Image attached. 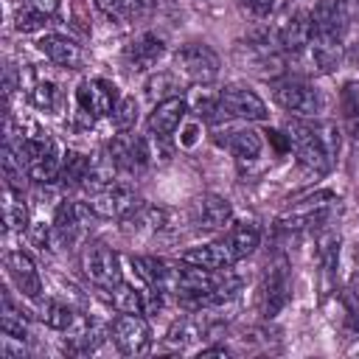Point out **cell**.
<instances>
[{
  "instance_id": "obj_10",
  "label": "cell",
  "mask_w": 359,
  "mask_h": 359,
  "mask_svg": "<svg viewBox=\"0 0 359 359\" xmlns=\"http://www.w3.org/2000/svg\"><path fill=\"white\" fill-rule=\"evenodd\" d=\"M137 202L140 199L135 196V188L126 185V182H115V185H109L98 194H90V199H87L93 213L101 216V219H123Z\"/></svg>"
},
{
  "instance_id": "obj_5",
  "label": "cell",
  "mask_w": 359,
  "mask_h": 359,
  "mask_svg": "<svg viewBox=\"0 0 359 359\" xmlns=\"http://www.w3.org/2000/svg\"><path fill=\"white\" fill-rule=\"evenodd\" d=\"M81 269H84V278H87L93 286L104 289V292L115 289V286L123 280L118 255H115L109 247H104V244H90V247L84 250V255H81Z\"/></svg>"
},
{
  "instance_id": "obj_8",
  "label": "cell",
  "mask_w": 359,
  "mask_h": 359,
  "mask_svg": "<svg viewBox=\"0 0 359 359\" xmlns=\"http://www.w3.org/2000/svg\"><path fill=\"white\" fill-rule=\"evenodd\" d=\"M289 294H292L289 261L283 255H278V258H272L266 264V272H264V286H261V309H264V317H275L289 303Z\"/></svg>"
},
{
  "instance_id": "obj_30",
  "label": "cell",
  "mask_w": 359,
  "mask_h": 359,
  "mask_svg": "<svg viewBox=\"0 0 359 359\" xmlns=\"http://www.w3.org/2000/svg\"><path fill=\"white\" fill-rule=\"evenodd\" d=\"M31 104L42 112H56L62 107V90L53 81H36L31 90Z\"/></svg>"
},
{
  "instance_id": "obj_4",
  "label": "cell",
  "mask_w": 359,
  "mask_h": 359,
  "mask_svg": "<svg viewBox=\"0 0 359 359\" xmlns=\"http://www.w3.org/2000/svg\"><path fill=\"white\" fill-rule=\"evenodd\" d=\"M272 98L278 107H283L292 115H317L323 109L320 93L311 84H306L303 79H275Z\"/></svg>"
},
{
  "instance_id": "obj_40",
  "label": "cell",
  "mask_w": 359,
  "mask_h": 359,
  "mask_svg": "<svg viewBox=\"0 0 359 359\" xmlns=\"http://www.w3.org/2000/svg\"><path fill=\"white\" fill-rule=\"evenodd\" d=\"M345 6H348L351 11H356V14H359V0H345Z\"/></svg>"
},
{
  "instance_id": "obj_3",
  "label": "cell",
  "mask_w": 359,
  "mask_h": 359,
  "mask_svg": "<svg viewBox=\"0 0 359 359\" xmlns=\"http://www.w3.org/2000/svg\"><path fill=\"white\" fill-rule=\"evenodd\" d=\"M107 157L118 165V171H135L137 174L154 163V149H151V140L143 135L118 132L107 146Z\"/></svg>"
},
{
  "instance_id": "obj_13",
  "label": "cell",
  "mask_w": 359,
  "mask_h": 359,
  "mask_svg": "<svg viewBox=\"0 0 359 359\" xmlns=\"http://www.w3.org/2000/svg\"><path fill=\"white\" fill-rule=\"evenodd\" d=\"M6 272H8V278H11V283L17 286L20 294L39 300V294H42V278H39L36 264H34V258L28 252L11 250L6 255Z\"/></svg>"
},
{
  "instance_id": "obj_6",
  "label": "cell",
  "mask_w": 359,
  "mask_h": 359,
  "mask_svg": "<svg viewBox=\"0 0 359 359\" xmlns=\"http://www.w3.org/2000/svg\"><path fill=\"white\" fill-rule=\"evenodd\" d=\"M93 219H95V213H93V208L87 202H67L65 199L56 208V216H53V224L50 227H53L56 241L65 244V247H70V244H76V241H81L87 236Z\"/></svg>"
},
{
  "instance_id": "obj_29",
  "label": "cell",
  "mask_w": 359,
  "mask_h": 359,
  "mask_svg": "<svg viewBox=\"0 0 359 359\" xmlns=\"http://www.w3.org/2000/svg\"><path fill=\"white\" fill-rule=\"evenodd\" d=\"M104 337H107V328L93 325V328L81 331L79 337H73L70 342H65V353H70V356H87V353H93L104 342Z\"/></svg>"
},
{
  "instance_id": "obj_16",
  "label": "cell",
  "mask_w": 359,
  "mask_h": 359,
  "mask_svg": "<svg viewBox=\"0 0 359 359\" xmlns=\"http://www.w3.org/2000/svg\"><path fill=\"white\" fill-rule=\"evenodd\" d=\"M188 115V101L185 98H180V95H174V98H165V101H157L154 104V109L149 112V132L154 135V137H168L180 123H182V118Z\"/></svg>"
},
{
  "instance_id": "obj_27",
  "label": "cell",
  "mask_w": 359,
  "mask_h": 359,
  "mask_svg": "<svg viewBox=\"0 0 359 359\" xmlns=\"http://www.w3.org/2000/svg\"><path fill=\"white\" fill-rule=\"evenodd\" d=\"M0 331L6 337H14V339H25L28 337V323L22 317L20 309H14L11 297L3 294V311H0Z\"/></svg>"
},
{
  "instance_id": "obj_32",
  "label": "cell",
  "mask_w": 359,
  "mask_h": 359,
  "mask_svg": "<svg viewBox=\"0 0 359 359\" xmlns=\"http://www.w3.org/2000/svg\"><path fill=\"white\" fill-rule=\"evenodd\" d=\"M109 118H112L115 132H132L135 123H137V98H135V95L121 98L118 107H115V112H112Z\"/></svg>"
},
{
  "instance_id": "obj_22",
  "label": "cell",
  "mask_w": 359,
  "mask_h": 359,
  "mask_svg": "<svg viewBox=\"0 0 359 359\" xmlns=\"http://www.w3.org/2000/svg\"><path fill=\"white\" fill-rule=\"evenodd\" d=\"M258 241H261V227H258L255 222H241V224H236V227L227 233V238H224V244L230 247V252H233L236 261L247 258V255L258 247Z\"/></svg>"
},
{
  "instance_id": "obj_12",
  "label": "cell",
  "mask_w": 359,
  "mask_h": 359,
  "mask_svg": "<svg viewBox=\"0 0 359 359\" xmlns=\"http://www.w3.org/2000/svg\"><path fill=\"white\" fill-rule=\"evenodd\" d=\"M222 107L230 118H241V121H264L266 118V104L241 84H227L224 90H219Z\"/></svg>"
},
{
  "instance_id": "obj_18",
  "label": "cell",
  "mask_w": 359,
  "mask_h": 359,
  "mask_svg": "<svg viewBox=\"0 0 359 359\" xmlns=\"http://www.w3.org/2000/svg\"><path fill=\"white\" fill-rule=\"evenodd\" d=\"M180 261L191 264V266H202V269H230L236 264V258H233V252L224 241L188 247L185 252H180Z\"/></svg>"
},
{
  "instance_id": "obj_11",
  "label": "cell",
  "mask_w": 359,
  "mask_h": 359,
  "mask_svg": "<svg viewBox=\"0 0 359 359\" xmlns=\"http://www.w3.org/2000/svg\"><path fill=\"white\" fill-rule=\"evenodd\" d=\"M275 36H278L280 50H289V53H300V50H306L309 42H311V36H314V20H311V11H309V8H294L292 14H286L283 22L278 25Z\"/></svg>"
},
{
  "instance_id": "obj_15",
  "label": "cell",
  "mask_w": 359,
  "mask_h": 359,
  "mask_svg": "<svg viewBox=\"0 0 359 359\" xmlns=\"http://www.w3.org/2000/svg\"><path fill=\"white\" fill-rule=\"evenodd\" d=\"M194 224L199 230H224L233 219V208L224 196H216V194H205L194 202Z\"/></svg>"
},
{
  "instance_id": "obj_14",
  "label": "cell",
  "mask_w": 359,
  "mask_h": 359,
  "mask_svg": "<svg viewBox=\"0 0 359 359\" xmlns=\"http://www.w3.org/2000/svg\"><path fill=\"white\" fill-rule=\"evenodd\" d=\"M163 53H165V42H163L157 34L146 31V34L135 36V39L126 45L123 59H126V65H129L135 73H146V70H151V67L160 62Z\"/></svg>"
},
{
  "instance_id": "obj_28",
  "label": "cell",
  "mask_w": 359,
  "mask_h": 359,
  "mask_svg": "<svg viewBox=\"0 0 359 359\" xmlns=\"http://www.w3.org/2000/svg\"><path fill=\"white\" fill-rule=\"evenodd\" d=\"M48 22H50V14L39 11L36 6H31V3H25V0H22V6L14 11V28H17V31H22V34L42 31Z\"/></svg>"
},
{
  "instance_id": "obj_21",
  "label": "cell",
  "mask_w": 359,
  "mask_h": 359,
  "mask_svg": "<svg viewBox=\"0 0 359 359\" xmlns=\"http://www.w3.org/2000/svg\"><path fill=\"white\" fill-rule=\"evenodd\" d=\"M309 56L320 73H331L342 62V39L331 34H314L309 42Z\"/></svg>"
},
{
  "instance_id": "obj_20",
  "label": "cell",
  "mask_w": 359,
  "mask_h": 359,
  "mask_svg": "<svg viewBox=\"0 0 359 359\" xmlns=\"http://www.w3.org/2000/svg\"><path fill=\"white\" fill-rule=\"evenodd\" d=\"M121 222H123V233H129V236H151L165 227V210L137 202Z\"/></svg>"
},
{
  "instance_id": "obj_37",
  "label": "cell",
  "mask_w": 359,
  "mask_h": 359,
  "mask_svg": "<svg viewBox=\"0 0 359 359\" xmlns=\"http://www.w3.org/2000/svg\"><path fill=\"white\" fill-rule=\"evenodd\" d=\"M50 230H53V227H48L45 222H34V224L28 227V236H31V241H34L39 250H45V247H48V238H50Z\"/></svg>"
},
{
  "instance_id": "obj_17",
  "label": "cell",
  "mask_w": 359,
  "mask_h": 359,
  "mask_svg": "<svg viewBox=\"0 0 359 359\" xmlns=\"http://www.w3.org/2000/svg\"><path fill=\"white\" fill-rule=\"evenodd\" d=\"M36 48H39L53 65L67 67V70H76V67H81V62H84L81 45H76L73 39H67V36H62V34H45V36L36 42Z\"/></svg>"
},
{
  "instance_id": "obj_38",
  "label": "cell",
  "mask_w": 359,
  "mask_h": 359,
  "mask_svg": "<svg viewBox=\"0 0 359 359\" xmlns=\"http://www.w3.org/2000/svg\"><path fill=\"white\" fill-rule=\"evenodd\" d=\"M25 3H31V6H36L39 11H45V14H56V6H59V0H25Z\"/></svg>"
},
{
  "instance_id": "obj_36",
  "label": "cell",
  "mask_w": 359,
  "mask_h": 359,
  "mask_svg": "<svg viewBox=\"0 0 359 359\" xmlns=\"http://www.w3.org/2000/svg\"><path fill=\"white\" fill-rule=\"evenodd\" d=\"M241 3V8L250 14V17H255V20H269L272 14H275V0H238Z\"/></svg>"
},
{
  "instance_id": "obj_33",
  "label": "cell",
  "mask_w": 359,
  "mask_h": 359,
  "mask_svg": "<svg viewBox=\"0 0 359 359\" xmlns=\"http://www.w3.org/2000/svg\"><path fill=\"white\" fill-rule=\"evenodd\" d=\"M317 258L325 272H331L337 266V258H339V236L337 233H323L317 238Z\"/></svg>"
},
{
  "instance_id": "obj_31",
  "label": "cell",
  "mask_w": 359,
  "mask_h": 359,
  "mask_svg": "<svg viewBox=\"0 0 359 359\" xmlns=\"http://www.w3.org/2000/svg\"><path fill=\"white\" fill-rule=\"evenodd\" d=\"M177 90H180V81H177L174 73H154V76H149V81H146V95H149L151 101L174 98Z\"/></svg>"
},
{
  "instance_id": "obj_39",
  "label": "cell",
  "mask_w": 359,
  "mask_h": 359,
  "mask_svg": "<svg viewBox=\"0 0 359 359\" xmlns=\"http://www.w3.org/2000/svg\"><path fill=\"white\" fill-rule=\"evenodd\" d=\"M123 3L129 6V11H132V14H137V11H143V8H146V3H149V0H123Z\"/></svg>"
},
{
  "instance_id": "obj_23",
  "label": "cell",
  "mask_w": 359,
  "mask_h": 359,
  "mask_svg": "<svg viewBox=\"0 0 359 359\" xmlns=\"http://www.w3.org/2000/svg\"><path fill=\"white\" fill-rule=\"evenodd\" d=\"M109 300H112V309L121 314H143L146 311V292H140L123 280L115 289H109Z\"/></svg>"
},
{
  "instance_id": "obj_35",
  "label": "cell",
  "mask_w": 359,
  "mask_h": 359,
  "mask_svg": "<svg viewBox=\"0 0 359 359\" xmlns=\"http://www.w3.org/2000/svg\"><path fill=\"white\" fill-rule=\"evenodd\" d=\"M95 3V8H98V14H104L109 22H115V25H123L129 17H132V11H129V6L123 3V0H93Z\"/></svg>"
},
{
  "instance_id": "obj_24",
  "label": "cell",
  "mask_w": 359,
  "mask_h": 359,
  "mask_svg": "<svg viewBox=\"0 0 359 359\" xmlns=\"http://www.w3.org/2000/svg\"><path fill=\"white\" fill-rule=\"evenodd\" d=\"M39 320H42L48 328H53V331H67V328H73L76 314H73L70 306L45 297V300H39Z\"/></svg>"
},
{
  "instance_id": "obj_1",
  "label": "cell",
  "mask_w": 359,
  "mask_h": 359,
  "mask_svg": "<svg viewBox=\"0 0 359 359\" xmlns=\"http://www.w3.org/2000/svg\"><path fill=\"white\" fill-rule=\"evenodd\" d=\"M289 143L309 171H328L339 154V129L331 121H289L286 123Z\"/></svg>"
},
{
  "instance_id": "obj_26",
  "label": "cell",
  "mask_w": 359,
  "mask_h": 359,
  "mask_svg": "<svg viewBox=\"0 0 359 359\" xmlns=\"http://www.w3.org/2000/svg\"><path fill=\"white\" fill-rule=\"evenodd\" d=\"M3 216H6V227L8 230H25L28 227V208L22 202V191L6 185V194H3Z\"/></svg>"
},
{
  "instance_id": "obj_25",
  "label": "cell",
  "mask_w": 359,
  "mask_h": 359,
  "mask_svg": "<svg viewBox=\"0 0 359 359\" xmlns=\"http://www.w3.org/2000/svg\"><path fill=\"white\" fill-rule=\"evenodd\" d=\"M90 165H93V160L87 157V154H81V151H67L65 154V163H62V171H59V185H65V188H73V185H81L84 182V177H87V171H90Z\"/></svg>"
},
{
  "instance_id": "obj_9",
  "label": "cell",
  "mask_w": 359,
  "mask_h": 359,
  "mask_svg": "<svg viewBox=\"0 0 359 359\" xmlns=\"http://www.w3.org/2000/svg\"><path fill=\"white\" fill-rule=\"evenodd\" d=\"M121 95H118V87L107 79H90V81H81L79 90H76V104L81 112L93 115V118H107L115 112Z\"/></svg>"
},
{
  "instance_id": "obj_2",
  "label": "cell",
  "mask_w": 359,
  "mask_h": 359,
  "mask_svg": "<svg viewBox=\"0 0 359 359\" xmlns=\"http://www.w3.org/2000/svg\"><path fill=\"white\" fill-rule=\"evenodd\" d=\"M174 70L194 81V84H210L219 76V56L210 45L205 42H188L180 45L174 53Z\"/></svg>"
},
{
  "instance_id": "obj_34",
  "label": "cell",
  "mask_w": 359,
  "mask_h": 359,
  "mask_svg": "<svg viewBox=\"0 0 359 359\" xmlns=\"http://www.w3.org/2000/svg\"><path fill=\"white\" fill-rule=\"evenodd\" d=\"M202 334V325L194 320V317H180L174 325H171V331H168V342L171 345H185V342H191V339H196Z\"/></svg>"
},
{
  "instance_id": "obj_7",
  "label": "cell",
  "mask_w": 359,
  "mask_h": 359,
  "mask_svg": "<svg viewBox=\"0 0 359 359\" xmlns=\"http://www.w3.org/2000/svg\"><path fill=\"white\" fill-rule=\"evenodd\" d=\"M109 337H112L115 348L123 356H140V353H146L151 348V328H149L143 314H121V317H115V323L109 328Z\"/></svg>"
},
{
  "instance_id": "obj_19",
  "label": "cell",
  "mask_w": 359,
  "mask_h": 359,
  "mask_svg": "<svg viewBox=\"0 0 359 359\" xmlns=\"http://www.w3.org/2000/svg\"><path fill=\"white\" fill-rule=\"evenodd\" d=\"M216 143L219 146H224L236 160H255L258 154H261V149H264V140H261V135L255 132V129H250V126H230L227 132H224V137H216Z\"/></svg>"
}]
</instances>
